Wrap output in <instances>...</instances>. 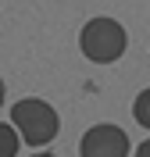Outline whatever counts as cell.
<instances>
[{
  "instance_id": "1",
  "label": "cell",
  "mask_w": 150,
  "mask_h": 157,
  "mask_svg": "<svg viewBox=\"0 0 150 157\" xmlns=\"http://www.w3.org/2000/svg\"><path fill=\"white\" fill-rule=\"evenodd\" d=\"M11 121H14V128H18L21 143H29V147H47L50 139L57 136V128H61L57 111L50 107L47 100H40V97L14 100V107H11Z\"/></svg>"
},
{
  "instance_id": "2",
  "label": "cell",
  "mask_w": 150,
  "mask_h": 157,
  "mask_svg": "<svg viewBox=\"0 0 150 157\" xmlns=\"http://www.w3.org/2000/svg\"><path fill=\"white\" fill-rule=\"evenodd\" d=\"M125 47H129V36L121 29V21L104 18V14L100 18H90L82 25V32H79V50L93 64H114L125 54Z\"/></svg>"
},
{
  "instance_id": "3",
  "label": "cell",
  "mask_w": 150,
  "mask_h": 157,
  "mask_svg": "<svg viewBox=\"0 0 150 157\" xmlns=\"http://www.w3.org/2000/svg\"><path fill=\"white\" fill-rule=\"evenodd\" d=\"M79 154L82 157H129V136H125V128L111 125V121L93 125L82 132Z\"/></svg>"
},
{
  "instance_id": "4",
  "label": "cell",
  "mask_w": 150,
  "mask_h": 157,
  "mask_svg": "<svg viewBox=\"0 0 150 157\" xmlns=\"http://www.w3.org/2000/svg\"><path fill=\"white\" fill-rule=\"evenodd\" d=\"M132 118H136L143 128H150V86L136 93V100H132Z\"/></svg>"
},
{
  "instance_id": "5",
  "label": "cell",
  "mask_w": 150,
  "mask_h": 157,
  "mask_svg": "<svg viewBox=\"0 0 150 157\" xmlns=\"http://www.w3.org/2000/svg\"><path fill=\"white\" fill-rule=\"evenodd\" d=\"M18 128L14 125H4V121H0V157H14L18 154Z\"/></svg>"
},
{
  "instance_id": "6",
  "label": "cell",
  "mask_w": 150,
  "mask_h": 157,
  "mask_svg": "<svg viewBox=\"0 0 150 157\" xmlns=\"http://www.w3.org/2000/svg\"><path fill=\"white\" fill-rule=\"evenodd\" d=\"M132 157H150V139H143L140 147H136V154H132Z\"/></svg>"
},
{
  "instance_id": "7",
  "label": "cell",
  "mask_w": 150,
  "mask_h": 157,
  "mask_svg": "<svg viewBox=\"0 0 150 157\" xmlns=\"http://www.w3.org/2000/svg\"><path fill=\"white\" fill-rule=\"evenodd\" d=\"M4 97H7V89H4V78H0V107H4Z\"/></svg>"
},
{
  "instance_id": "8",
  "label": "cell",
  "mask_w": 150,
  "mask_h": 157,
  "mask_svg": "<svg viewBox=\"0 0 150 157\" xmlns=\"http://www.w3.org/2000/svg\"><path fill=\"white\" fill-rule=\"evenodd\" d=\"M32 157H54V154H32Z\"/></svg>"
}]
</instances>
